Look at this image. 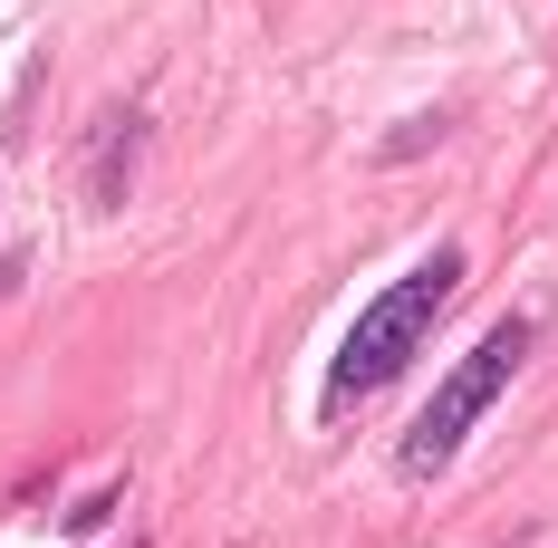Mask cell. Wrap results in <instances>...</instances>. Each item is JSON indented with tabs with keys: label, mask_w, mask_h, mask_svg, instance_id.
I'll return each mask as SVG.
<instances>
[{
	"label": "cell",
	"mask_w": 558,
	"mask_h": 548,
	"mask_svg": "<svg viewBox=\"0 0 558 548\" xmlns=\"http://www.w3.org/2000/svg\"><path fill=\"white\" fill-rule=\"evenodd\" d=\"M452 299H462V251H452V241H434L404 279H386V289L356 308V328L337 337L328 385H318V414L337 424V414H356L366 394H386V385L424 356V337H434V318H444Z\"/></svg>",
	"instance_id": "cell-1"
},
{
	"label": "cell",
	"mask_w": 558,
	"mask_h": 548,
	"mask_svg": "<svg viewBox=\"0 0 558 548\" xmlns=\"http://www.w3.org/2000/svg\"><path fill=\"white\" fill-rule=\"evenodd\" d=\"M530 346H539V328H530V318H492V328L472 337V356L434 385V404L404 424V442H395V472H404V482H434V472H452V452H462V442H472V424H482V414L510 394V376L530 366Z\"/></svg>",
	"instance_id": "cell-2"
}]
</instances>
